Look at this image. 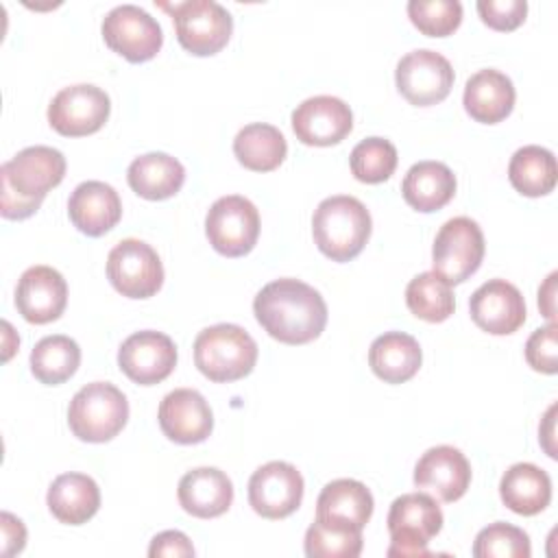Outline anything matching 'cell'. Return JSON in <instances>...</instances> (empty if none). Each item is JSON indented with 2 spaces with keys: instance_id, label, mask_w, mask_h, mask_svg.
I'll use <instances>...</instances> for the list:
<instances>
[{
  "instance_id": "obj_1",
  "label": "cell",
  "mask_w": 558,
  "mask_h": 558,
  "mask_svg": "<svg viewBox=\"0 0 558 558\" xmlns=\"http://www.w3.org/2000/svg\"><path fill=\"white\" fill-rule=\"evenodd\" d=\"M253 312L264 331L283 344H307L327 325V303L320 292L290 277L266 283L253 301Z\"/></svg>"
},
{
  "instance_id": "obj_2",
  "label": "cell",
  "mask_w": 558,
  "mask_h": 558,
  "mask_svg": "<svg viewBox=\"0 0 558 558\" xmlns=\"http://www.w3.org/2000/svg\"><path fill=\"white\" fill-rule=\"evenodd\" d=\"M65 177V157L52 146H28L0 168V214L9 220L33 216L44 196Z\"/></svg>"
},
{
  "instance_id": "obj_3",
  "label": "cell",
  "mask_w": 558,
  "mask_h": 558,
  "mask_svg": "<svg viewBox=\"0 0 558 558\" xmlns=\"http://www.w3.org/2000/svg\"><path fill=\"white\" fill-rule=\"evenodd\" d=\"M366 205L349 194H336L318 203L312 216V235L318 251L331 262H349L362 253L371 238Z\"/></svg>"
},
{
  "instance_id": "obj_4",
  "label": "cell",
  "mask_w": 558,
  "mask_h": 558,
  "mask_svg": "<svg viewBox=\"0 0 558 558\" xmlns=\"http://www.w3.org/2000/svg\"><path fill=\"white\" fill-rule=\"evenodd\" d=\"M255 362L257 342L240 325H211L194 340V364L209 381H238L253 371Z\"/></svg>"
},
{
  "instance_id": "obj_5",
  "label": "cell",
  "mask_w": 558,
  "mask_h": 558,
  "mask_svg": "<svg viewBox=\"0 0 558 558\" xmlns=\"http://www.w3.org/2000/svg\"><path fill=\"white\" fill-rule=\"evenodd\" d=\"M129 421V401L109 381L83 386L70 401L68 425L78 440L107 442L122 432Z\"/></svg>"
},
{
  "instance_id": "obj_6",
  "label": "cell",
  "mask_w": 558,
  "mask_h": 558,
  "mask_svg": "<svg viewBox=\"0 0 558 558\" xmlns=\"http://www.w3.org/2000/svg\"><path fill=\"white\" fill-rule=\"evenodd\" d=\"M386 523L392 541L388 556H429L427 545L442 530V510L427 493H405L390 504Z\"/></svg>"
},
{
  "instance_id": "obj_7",
  "label": "cell",
  "mask_w": 558,
  "mask_h": 558,
  "mask_svg": "<svg viewBox=\"0 0 558 558\" xmlns=\"http://www.w3.org/2000/svg\"><path fill=\"white\" fill-rule=\"evenodd\" d=\"M484 251L486 244L480 225L466 216H456L447 220L434 238V272L451 286L462 283L482 266Z\"/></svg>"
},
{
  "instance_id": "obj_8",
  "label": "cell",
  "mask_w": 558,
  "mask_h": 558,
  "mask_svg": "<svg viewBox=\"0 0 558 558\" xmlns=\"http://www.w3.org/2000/svg\"><path fill=\"white\" fill-rule=\"evenodd\" d=\"M205 233L220 255L242 257L257 244L259 211L240 194L220 196L205 216Z\"/></svg>"
},
{
  "instance_id": "obj_9",
  "label": "cell",
  "mask_w": 558,
  "mask_h": 558,
  "mask_svg": "<svg viewBox=\"0 0 558 558\" xmlns=\"http://www.w3.org/2000/svg\"><path fill=\"white\" fill-rule=\"evenodd\" d=\"M172 20L179 44L196 57L220 52L233 33L231 13L214 0L179 2L172 7Z\"/></svg>"
},
{
  "instance_id": "obj_10",
  "label": "cell",
  "mask_w": 558,
  "mask_h": 558,
  "mask_svg": "<svg viewBox=\"0 0 558 558\" xmlns=\"http://www.w3.org/2000/svg\"><path fill=\"white\" fill-rule=\"evenodd\" d=\"M107 279L129 299H148L163 283V266L157 251L144 240H120L107 255Z\"/></svg>"
},
{
  "instance_id": "obj_11",
  "label": "cell",
  "mask_w": 558,
  "mask_h": 558,
  "mask_svg": "<svg viewBox=\"0 0 558 558\" xmlns=\"http://www.w3.org/2000/svg\"><path fill=\"white\" fill-rule=\"evenodd\" d=\"M453 68L447 57L436 50L418 48L403 54L395 70L399 94L416 107L442 102L453 87Z\"/></svg>"
},
{
  "instance_id": "obj_12",
  "label": "cell",
  "mask_w": 558,
  "mask_h": 558,
  "mask_svg": "<svg viewBox=\"0 0 558 558\" xmlns=\"http://www.w3.org/2000/svg\"><path fill=\"white\" fill-rule=\"evenodd\" d=\"M105 44L122 54L131 63H142L153 59L161 44L163 33L159 22L135 4H118L102 20Z\"/></svg>"
},
{
  "instance_id": "obj_13",
  "label": "cell",
  "mask_w": 558,
  "mask_h": 558,
  "mask_svg": "<svg viewBox=\"0 0 558 558\" xmlns=\"http://www.w3.org/2000/svg\"><path fill=\"white\" fill-rule=\"evenodd\" d=\"M111 100L105 89L92 83H78L57 92L48 105L50 126L65 137L96 133L109 118Z\"/></svg>"
},
{
  "instance_id": "obj_14",
  "label": "cell",
  "mask_w": 558,
  "mask_h": 558,
  "mask_svg": "<svg viewBox=\"0 0 558 558\" xmlns=\"http://www.w3.org/2000/svg\"><path fill=\"white\" fill-rule=\"evenodd\" d=\"M303 475L294 464L272 460L248 480V504L264 519H286L303 501Z\"/></svg>"
},
{
  "instance_id": "obj_15",
  "label": "cell",
  "mask_w": 558,
  "mask_h": 558,
  "mask_svg": "<svg viewBox=\"0 0 558 558\" xmlns=\"http://www.w3.org/2000/svg\"><path fill=\"white\" fill-rule=\"evenodd\" d=\"M120 371L140 386L163 381L177 366V347L170 336L153 329L131 333L118 349Z\"/></svg>"
},
{
  "instance_id": "obj_16",
  "label": "cell",
  "mask_w": 558,
  "mask_h": 558,
  "mask_svg": "<svg viewBox=\"0 0 558 558\" xmlns=\"http://www.w3.org/2000/svg\"><path fill=\"white\" fill-rule=\"evenodd\" d=\"M473 323L493 336L514 333L525 323V301L517 286L506 279H488L469 299Z\"/></svg>"
},
{
  "instance_id": "obj_17",
  "label": "cell",
  "mask_w": 558,
  "mask_h": 558,
  "mask_svg": "<svg viewBox=\"0 0 558 558\" xmlns=\"http://www.w3.org/2000/svg\"><path fill=\"white\" fill-rule=\"evenodd\" d=\"M353 129L349 105L336 96H312L292 111V131L307 146H333Z\"/></svg>"
},
{
  "instance_id": "obj_18",
  "label": "cell",
  "mask_w": 558,
  "mask_h": 558,
  "mask_svg": "<svg viewBox=\"0 0 558 558\" xmlns=\"http://www.w3.org/2000/svg\"><path fill=\"white\" fill-rule=\"evenodd\" d=\"M414 484L445 504L458 501L471 484V464L460 449L436 445L418 458L414 466Z\"/></svg>"
},
{
  "instance_id": "obj_19",
  "label": "cell",
  "mask_w": 558,
  "mask_h": 558,
  "mask_svg": "<svg viewBox=\"0 0 558 558\" xmlns=\"http://www.w3.org/2000/svg\"><path fill=\"white\" fill-rule=\"evenodd\" d=\"M68 305V283L52 266H31L15 288V307L24 320L46 325L57 320Z\"/></svg>"
},
{
  "instance_id": "obj_20",
  "label": "cell",
  "mask_w": 558,
  "mask_h": 558,
  "mask_svg": "<svg viewBox=\"0 0 558 558\" xmlns=\"http://www.w3.org/2000/svg\"><path fill=\"white\" fill-rule=\"evenodd\" d=\"M159 427L179 445H196L207 440L214 429V414L205 397L194 388H177L159 403Z\"/></svg>"
},
{
  "instance_id": "obj_21",
  "label": "cell",
  "mask_w": 558,
  "mask_h": 558,
  "mask_svg": "<svg viewBox=\"0 0 558 558\" xmlns=\"http://www.w3.org/2000/svg\"><path fill=\"white\" fill-rule=\"evenodd\" d=\"M68 216L81 233L98 238L111 231L122 218V201L109 183L83 181L70 194Z\"/></svg>"
},
{
  "instance_id": "obj_22",
  "label": "cell",
  "mask_w": 558,
  "mask_h": 558,
  "mask_svg": "<svg viewBox=\"0 0 558 558\" xmlns=\"http://www.w3.org/2000/svg\"><path fill=\"white\" fill-rule=\"evenodd\" d=\"M373 495L371 490L351 477H340L320 490L316 499V521L349 527V530H364L373 514Z\"/></svg>"
},
{
  "instance_id": "obj_23",
  "label": "cell",
  "mask_w": 558,
  "mask_h": 558,
  "mask_svg": "<svg viewBox=\"0 0 558 558\" xmlns=\"http://www.w3.org/2000/svg\"><path fill=\"white\" fill-rule=\"evenodd\" d=\"M177 497L187 514L214 519L229 510L233 501V484L225 471L216 466H198L179 480Z\"/></svg>"
},
{
  "instance_id": "obj_24",
  "label": "cell",
  "mask_w": 558,
  "mask_h": 558,
  "mask_svg": "<svg viewBox=\"0 0 558 558\" xmlns=\"http://www.w3.org/2000/svg\"><path fill=\"white\" fill-rule=\"evenodd\" d=\"M514 85L512 81L493 68L475 72L464 85V109L482 124H497L506 120L514 107Z\"/></svg>"
},
{
  "instance_id": "obj_25",
  "label": "cell",
  "mask_w": 558,
  "mask_h": 558,
  "mask_svg": "<svg viewBox=\"0 0 558 558\" xmlns=\"http://www.w3.org/2000/svg\"><path fill=\"white\" fill-rule=\"evenodd\" d=\"M423 362L421 344L403 331H386L377 336L368 349L371 371L386 384H403L412 379Z\"/></svg>"
},
{
  "instance_id": "obj_26",
  "label": "cell",
  "mask_w": 558,
  "mask_h": 558,
  "mask_svg": "<svg viewBox=\"0 0 558 558\" xmlns=\"http://www.w3.org/2000/svg\"><path fill=\"white\" fill-rule=\"evenodd\" d=\"M46 504L57 521L81 525L98 512L100 488L85 473H63L50 484Z\"/></svg>"
},
{
  "instance_id": "obj_27",
  "label": "cell",
  "mask_w": 558,
  "mask_h": 558,
  "mask_svg": "<svg viewBox=\"0 0 558 558\" xmlns=\"http://www.w3.org/2000/svg\"><path fill=\"white\" fill-rule=\"evenodd\" d=\"M401 194L412 209L432 214L442 209L453 198L456 174L442 161H418L405 172L401 181Z\"/></svg>"
},
{
  "instance_id": "obj_28",
  "label": "cell",
  "mask_w": 558,
  "mask_h": 558,
  "mask_svg": "<svg viewBox=\"0 0 558 558\" xmlns=\"http://www.w3.org/2000/svg\"><path fill=\"white\" fill-rule=\"evenodd\" d=\"M126 181L137 196L148 201H163L183 187L185 168L177 157L168 153H146L131 161Z\"/></svg>"
},
{
  "instance_id": "obj_29",
  "label": "cell",
  "mask_w": 558,
  "mask_h": 558,
  "mask_svg": "<svg viewBox=\"0 0 558 558\" xmlns=\"http://www.w3.org/2000/svg\"><path fill=\"white\" fill-rule=\"evenodd\" d=\"M499 495L504 506L512 512L534 517L551 501V480L541 466L532 462H517L504 473Z\"/></svg>"
},
{
  "instance_id": "obj_30",
  "label": "cell",
  "mask_w": 558,
  "mask_h": 558,
  "mask_svg": "<svg viewBox=\"0 0 558 558\" xmlns=\"http://www.w3.org/2000/svg\"><path fill=\"white\" fill-rule=\"evenodd\" d=\"M233 155L253 172H270L286 159L288 144L277 126L253 122L238 131L233 140Z\"/></svg>"
},
{
  "instance_id": "obj_31",
  "label": "cell",
  "mask_w": 558,
  "mask_h": 558,
  "mask_svg": "<svg viewBox=\"0 0 558 558\" xmlns=\"http://www.w3.org/2000/svg\"><path fill=\"white\" fill-rule=\"evenodd\" d=\"M508 179L512 187L530 198L545 196L556 187L558 166L551 150L527 144L514 150L508 163Z\"/></svg>"
},
{
  "instance_id": "obj_32",
  "label": "cell",
  "mask_w": 558,
  "mask_h": 558,
  "mask_svg": "<svg viewBox=\"0 0 558 558\" xmlns=\"http://www.w3.org/2000/svg\"><path fill=\"white\" fill-rule=\"evenodd\" d=\"M81 364L78 344L63 333L41 338L31 351V373L46 386L68 381Z\"/></svg>"
},
{
  "instance_id": "obj_33",
  "label": "cell",
  "mask_w": 558,
  "mask_h": 558,
  "mask_svg": "<svg viewBox=\"0 0 558 558\" xmlns=\"http://www.w3.org/2000/svg\"><path fill=\"white\" fill-rule=\"evenodd\" d=\"M405 305L421 320L442 323L453 314L456 296L449 281L434 270H427L410 279L405 288Z\"/></svg>"
},
{
  "instance_id": "obj_34",
  "label": "cell",
  "mask_w": 558,
  "mask_h": 558,
  "mask_svg": "<svg viewBox=\"0 0 558 558\" xmlns=\"http://www.w3.org/2000/svg\"><path fill=\"white\" fill-rule=\"evenodd\" d=\"M399 161L397 148L390 140L366 137L351 150L349 166L357 181L362 183H381L390 179Z\"/></svg>"
},
{
  "instance_id": "obj_35",
  "label": "cell",
  "mask_w": 558,
  "mask_h": 558,
  "mask_svg": "<svg viewBox=\"0 0 558 558\" xmlns=\"http://www.w3.org/2000/svg\"><path fill=\"white\" fill-rule=\"evenodd\" d=\"M362 545V530L314 521L305 532V554L310 558H357Z\"/></svg>"
},
{
  "instance_id": "obj_36",
  "label": "cell",
  "mask_w": 558,
  "mask_h": 558,
  "mask_svg": "<svg viewBox=\"0 0 558 558\" xmlns=\"http://www.w3.org/2000/svg\"><path fill=\"white\" fill-rule=\"evenodd\" d=\"M475 558H530L532 545L530 536L510 523L497 521L480 530L473 543Z\"/></svg>"
},
{
  "instance_id": "obj_37",
  "label": "cell",
  "mask_w": 558,
  "mask_h": 558,
  "mask_svg": "<svg viewBox=\"0 0 558 558\" xmlns=\"http://www.w3.org/2000/svg\"><path fill=\"white\" fill-rule=\"evenodd\" d=\"M410 22L427 37H447L462 22V4L458 0H410Z\"/></svg>"
},
{
  "instance_id": "obj_38",
  "label": "cell",
  "mask_w": 558,
  "mask_h": 558,
  "mask_svg": "<svg viewBox=\"0 0 558 558\" xmlns=\"http://www.w3.org/2000/svg\"><path fill=\"white\" fill-rule=\"evenodd\" d=\"M525 360L538 373L554 375L558 371V327H556V323H549V325L536 329L527 338Z\"/></svg>"
},
{
  "instance_id": "obj_39",
  "label": "cell",
  "mask_w": 558,
  "mask_h": 558,
  "mask_svg": "<svg viewBox=\"0 0 558 558\" xmlns=\"http://www.w3.org/2000/svg\"><path fill=\"white\" fill-rule=\"evenodd\" d=\"M477 13L482 22L495 31H514L525 22V0H477Z\"/></svg>"
},
{
  "instance_id": "obj_40",
  "label": "cell",
  "mask_w": 558,
  "mask_h": 558,
  "mask_svg": "<svg viewBox=\"0 0 558 558\" xmlns=\"http://www.w3.org/2000/svg\"><path fill=\"white\" fill-rule=\"evenodd\" d=\"M148 556L157 558V556H174V558H187L194 556V545L190 543V538L179 532V530H166L161 534H157L150 541L148 547Z\"/></svg>"
},
{
  "instance_id": "obj_41",
  "label": "cell",
  "mask_w": 558,
  "mask_h": 558,
  "mask_svg": "<svg viewBox=\"0 0 558 558\" xmlns=\"http://www.w3.org/2000/svg\"><path fill=\"white\" fill-rule=\"evenodd\" d=\"M0 521H2V554L4 556L20 554L26 545L24 523L17 517H13L11 512H2Z\"/></svg>"
},
{
  "instance_id": "obj_42",
  "label": "cell",
  "mask_w": 558,
  "mask_h": 558,
  "mask_svg": "<svg viewBox=\"0 0 558 558\" xmlns=\"http://www.w3.org/2000/svg\"><path fill=\"white\" fill-rule=\"evenodd\" d=\"M556 277L558 272H551L538 288V307L549 323H556Z\"/></svg>"
}]
</instances>
